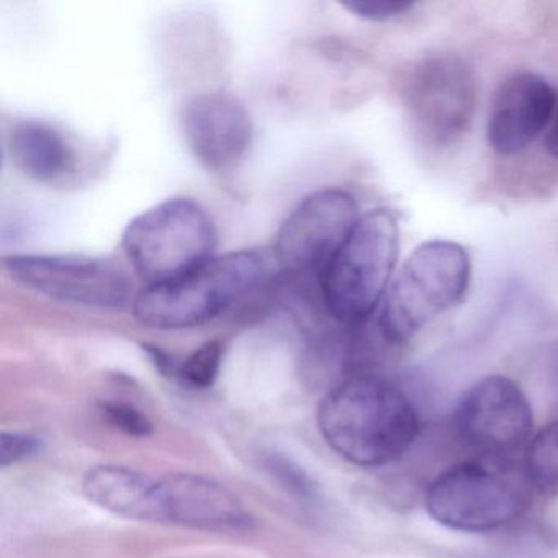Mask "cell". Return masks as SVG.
Returning a JSON list of instances; mask_svg holds the SVG:
<instances>
[{"label":"cell","mask_w":558,"mask_h":558,"mask_svg":"<svg viewBox=\"0 0 558 558\" xmlns=\"http://www.w3.org/2000/svg\"><path fill=\"white\" fill-rule=\"evenodd\" d=\"M472 263L462 244L433 240L408 256L380 306L377 325L391 345L407 344L437 315L453 308L469 292Z\"/></svg>","instance_id":"cell-4"},{"label":"cell","mask_w":558,"mask_h":558,"mask_svg":"<svg viewBox=\"0 0 558 558\" xmlns=\"http://www.w3.org/2000/svg\"><path fill=\"white\" fill-rule=\"evenodd\" d=\"M342 8L365 21L387 22L390 19L400 17L404 12L413 9L414 4L403 0H351V2H344Z\"/></svg>","instance_id":"cell-19"},{"label":"cell","mask_w":558,"mask_h":558,"mask_svg":"<svg viewBox=\"0 0 558 558\" xmlns=\"http://www.w3.org/2000/svg\"><path fill=\"white\" fill-rule=\"evenodd\" d=\"M223 359V344L220 341L207 342L192 352L178 367V375L195 388H208L217 380Z\"/></svg>","instance_id":"cell-17"},{"label":"cell","mask_w":558,"mask_h":558,"mask_svg":"<svg viewBox=\"0 0 558 558\" xmlns=\"http://www.w3.org/2000/svg\"><path fill=\"white\" fill-rule=\"evenodd\" d=\"M476 77L456 54H436L414 64L404 81L403 100L414 132L427 145L442 148L459 142L472 125Z\"/></svg>","instance_id":"cell-8"},{"label":"cell","mask_w":558,"mask_h":558,"mask_svg":"<svg viewBox=\"0 0 558 558\" xmlns=\"http://www.w3.org/2000/svg\"><path fill=\"white\" fill-rule=\"evenodd\" d=\"M460 439L489 457L508 456L531 440L534 414L522 388L505 375L473 384L456 408Z\"/></svg>","instance_id":"cell-10"},{"label":"cell","mask_w":558,"mask_h":558,"mask_svg":"<svg viewBox=\"0 0 558 558\" xmlns=\"http://www.w3.org/2000/svg\"><path fill=\"white\" fill-rule=\"evenodd\" d=\"M40 447V440L31 434L2 433L0 436V465L9 466L28 459L37 453Z\"/></svg>","instance_id":"cell-21"},{"label":"cell","mask_w":558,"mask_h":558,"mask_svg":"<svg viewBox=\"0 0 558 558\" xmlns=\"http://www.w3.org/2000/svg\"><path fill=\"white\" fill-rule=\"evenodd\" d=\"M83 492L87 499L113 514L161 521L155 480L129 466H94L84 476Z\"/></svg>","instance_id":"cell-15"},{"label":"cell","mask_w":558,"mask_h":558,"mask_svg":"<svg viewBox=\"0 0 558 558\" xmlns=\"http://www.w3.org/2000/svg\"><path fill=\"white\" fill-rule=\"evenodd\" d=\"M525 478L544 493H558V420L538 430L524 457Z\"/></svg>","instance_id":"cell-16"},{"label":"cell","mask_w":558,"mask_h":558,"mask_svg":"<svg viewBox=\"0 0 558 558\" xmlns=\"http://www.w3.org/2000/svg\"><path fill=\"white\" fill-rule=\"evenodd\" d=\"M266 466L270 475L276 476L277 482H280V485L287 492L292 493L302 501H315V483L296 463L290 462L287 457L272 453V456L267 457Z\"/></svg>","instance_id":"cell-18"},{"label":"cell","mask_w":558,"mask_h":558,"mask_svg":"<svg viewBox=\"0 0 558 558\" xmlns=\"http://www.w3.org/2000/svg\"><path fill=\"white\" fill-rule=\"evenodd\" d=\"M359 218L357 202L348 191L322 189L306 195L277 231L272 254L280 272L318 280Z\"/></svg>","instance_id":"cell-9"},{"label":"cell","mask_w":558,"mask_h":558,"mask_svg":"<svg viewBox=\"0 0 558 558\" xmlns=\"http://www.w3.org/2000/svg\"><path fill=\"white\" fill-rule=\"evenodd\" d=\"M159 519L205 531H247L253 518L220 483L192 473H172L156 482Z\"/></svg>","instance_id":"cell-13"},{"label":"cell","mask_w":558,"mask_h":558,"mask_svg":"<svg viewBox=\"0 0 558 558\" xmlns=\"http://www.w3.org/2000/svg\"><path fill=\"white\" fill-rule=\"evenodd\" d=\"M102 413L113 426L130 436L146 437L151 434L153 424L149 423L148 417L130 404L107 403L102 407Z\"/></svg>","instance_id":"cell-20"},{"label":"cell","mask_w":558,"mask_h":558,"mask_svg":"<svg viewBox=\"0 0 558 558\" xmlns=\"http://www.w3.org/2000/svg\"><path fill=\"white\" fill-rule=\"evenodd\" d=\"M181 123L192 156L208 171L234 168L253 145V120L246 106L223 90L192 97L182 109Z\"/></svg>","instance_id":"cell-11"},{"label":"cell","mask_w":558,"mask_h":558,"mask_svg":"<svg viewBox=\"0 0 558 558\" xmlns=\"http://www.w3.org/2000/svg\"><path fill=\"white\" fill-rule=\"evenodd\" d=\"M4 270L31 292L84 308H133L138 296L122 267L97 257L15 254L5 257Z\"/></svg>","instance_id":"cell-7"},{"label":"cell","mask_w":558,"mask_h":558,"mask_svg":"<svg viewBox=\"0 0 558 558\" xmlns=\"http://www.w3.org/2000/svg\"><path fill=\"white\" fill-rule=\"evenodd\" d=\"M318 426L338 456L374 469L397 462L413 447L421 417L397 384L378 375L357 374L339 381L323 398Z\"/></svg>","instance_id":"cell-1"},{"label":"cell","mask_w":558,"mask_h":558,"mask_svg":"<svg viewBox=\"0 0 558 558\" xmlns=\"http://www.w3.org/2000/svg\"><path fill=\"white\" fill-rule=\"evenodd\" d=\"M398 251L397 215L388 208L362 215L316 280L329 318L349 329L367 325L390 289Z\"/></svg>","instance_id":"cell-3"},{"label":"cell","mask_w":558,"mask_h":558,"mask_svg":"<svg viewBox=\"0 0 558 558\" xmlns=\"http://www.w3.org/2000/svg\"><path fill=\"white\" fill-rule=\"evenodd\" d=\"M434 521L460 532H489L522 514L527 495L521 482L498 466L463 462L440 473L426 492Z\"/></svg>","instance_id":"cell-6"},{"label":"cell","mask_w":558,"mask_h":558,"mask_svg":"<svg viewBox=\"0 0 558 558\" xmlns=\"http://www.w3.org/2000/svg\"><path fill=\"white\" fill-rule=\"evenodd\" d=\"M12 165L32 181L57 184L77 168V153L61 130L41 120L24 119L8 132Z\"/></svg>","instance_id":"cell-14"},{"label":"cell","mask_w":558,"mask_h":558,"mask_svg":"<svg viewBox=\"0 0 558 558\" xmlns=\"http://www.w3.org/2000/svg\"><path fill=\"white\" fill-rule=\"evenodd\" d=\"M279 272L272 250L233 251L172 282L143 290L133 315L143 326L159 331L195 328L217 318Z\"/></svg>","instance_id":"cell-2"},{"label":"cell","mask_w":558,"mask_h":558,"mask_svg":"<svg viewBox=\"0 0 558 558\" xmlns=\"http://www.w3.org/2000/svg\"><path fill=\"white\" fill-rule=\"evenodd\" d=\"M557 113V93L547 80L529 71L509 74L493 96L486 138L499 156L525 151Z\"/></svg>","instance_id":"cell-12"},{"label":"cell","mask_w":558,"mask_h":558,"mask_svg":"<svg viewBox=\"0 0 558 558\" xmlns=\"http://www.w3.org/2000/svg\"><path fill=\"white\" fill-rule=\"evenodd\" d=\"M214 218L198 202L168 198L126 225L122 246L148 287L172 282L215 257Z\"/></svg>","instance_id":"cell-5"},{"label":"cell","mask_w":558,"mask_h":558,"mask_svg":"<svg viewBox=\"0 0 558 558\" xmlns=\"http://www.w3.org/2000/svg\"><path fill=\"white\" fill-rule=\"evenodd\" d=\"M545 151L558 161V110L544 138Z\"/></svg>","instance_id":"cell-22"}]
</instances>
